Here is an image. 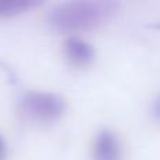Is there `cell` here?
I'll return each instance as SVG.
<instances>
[{
  "mask_svg": "<svg viewBox=\"0 0 160 160\" xmlns=\"http://www.w3.org/2000/svg\"><path fill=\"white\" fill-rule=\"evenodd\" d=\"M21 108L28 117L41 122H53L66 111L63 97L48 91H31L22 97Z\"/></svg>",
  "mask_w": 160,
  "mask_h": 160,
  "instance_id": "2",
  "label": "cell"
},
{
  "mask_svg": "<svg viewBox=\"0 0 160 160\" xmlns=\"http://www.w3.org/2000/svg\"><path fill=\"white\" fill-rule=\"evenodd\" d=\"M152 114L158 121H160V96H158L153 101V105H152Z\"/></svg>",
  "mask_w": 160,
  "mask_h": 160,
  "instance_id": "6",
  "label": "cell"
},
{
  "mask_svg": "<svg viewBox=\"0 0 160 160\" xmlns=\"http://www.w3.org/2000/svg\"><path fill=\"white\" fill-rule=\"evenodd\" d=\"M65 53L75 66H88L96 58V51L90 42L72 35L65 42Z\"/></svg>",
  "mask_w": 160,
  "mask_h": 160,
  "instance_id": "4",
  "label": "cell"
},
{
  "mask_svg": "<svg viewBox=\"0 0 160 160\" xmlns=\"http://www.w3.org/2000/svg\"><path fill=\"white\" fill-rule=\"evenodd\" d=\"M121 143L114 132L101 131L96 136L93 146L94 160H121Z\"/></svg>",
  "mask_w": 160,
  "mask_h": 160,
  "instance_id": "3",
  "label": "cell"
},
{
  "mask_svg": "<svg viewBox=\"0 0 160 160\" xmlns=\"http://www.w3.org/2000/svg\"><path fill=\"white\" fill-rule=\"evenodd\" d=\"M41 4L38 0H0V18L16 17Z\"/></svg>",
  "mask_w": 160,
  "mask_h": 160,
  "instance_id": "5",
  "label": "cell"
},
{
  "mask_svg": "<svg viewBox=\"0 0 160 160\" xmlns=\"http://www.w3.org/2000/svg\"><path fill=\"white\" fill-rule=\"evenodd\" d=\"M118 4L105 0H73L49 11L48 22L59 32H82L102 25L115 14Z\"/></svg>",
  "mask_w": 160,
  "mask_h": 160,
  "instance_id": "1",
  "label": "cell"
}]
</instances>
